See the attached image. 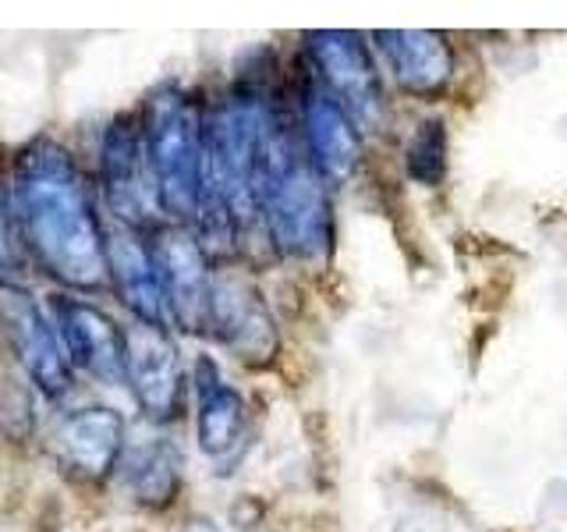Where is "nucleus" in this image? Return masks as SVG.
Returning a JSON list of instances; mask_svg holds the SVG:
<instances>
[{
    "mask_svg": "<svg viewBox=\"0 0 567 532\" xmlns=\"http://www.w3.org/2000/svg\"><path fill=\"white\" fill-rule=\"evenodd\" d=\"M11 209L25 253L64 288L96 291L106 280V227L85 174L61 142L32 139L14 160Z\"/></svg>",
    "mask_w": 567,
    "mask_h": 532,
    "instance_id": "f257e3e1",
    "label": "nucleus"
},
{
    "mask_svg": "<svg viewBox=\"0 0 567 532\" xmlns=\"http://www.w3.org/2000/svg\"><path fill=\"white\" fill-rule=\"evenodd\" d=\"M262 221L270 245L295 259H319L330 253L333 213L327 182L312 171L291 117L274 106L266 132L262 171Z\"/></svg>",
    "mask_w": 567,
    "mask_h": 532,
    "instance_id": "f03ea898",
    "label": "nucleus"
},
{
    "mask_svg": "<svg viewBox=\"0 0 567 532\" xmlns=\"http://www.w3.org/2000/svg\"><path fill=\"white\" fill-rule=\"evenodd\" d=\"M203 124L192 93L177 85H159L150 93L138 117L142 156H146V174L153 185L156 209H164L174 224L195 221L203 192Z\"/></svg>",
    "mask_w": 567,
    "mask_h": 532,
    "instance_id": "7ed1b4c3",
    "label": "nucleus"
},
{
    "mask_svg": "<svg viewBox=\"0 0 567 532\" xmlns=\"http://www.w3.org/2000/svg\"><path fill=\"white\" fill-rule=\"evenodd\" d=\"M153 263L167 301V319L185 334H209L213 263L195 231L182 224H156L150 231Z\"/></svg>",
    "mask_w": 567,
    "mask_h": 532,
    "instance_id": "20e7f679",
    "label": "nucleus"
},
{
    "mask_svg": "<svg viewBox=\"0 0 567 532\" xmlns=\"http://www.w3.org/2000/svg\"><path fill=\"white\" fill-rule=\"evenodd\" d=\"M306 50L316 75L323 79V89L344 106L348 117L362 129H377L383 117V85L362 35L344 29H319L306 35Z\"/></svg>",
    "mask_w": 567,
    "mask_h": 532,
    "instance_id": "39448f33",
    "label": "nucleus"
},
{
    "mask_svg": "<svg viewBox=\"0 0 567 532\" xmlns=\"http://www.w3.org/2000/svg\"><path fill=\"white\" fill-rule=\"evenodd\" d=\"M124 383L150 419H177L185 405V372L177 345L164 327L135 324L124 330Z\"/></svg>",
    "mask_w": 567,
    "mask_h": 532,
    "instance_id": "423d86ee",
    "label": "nucleus"
},
{
    "mask_svg": "<svg viewBox=\"0 0 567 532\" xmlns=\"http://www.w3.org/2000/svg\"><path fill=\"white\" fill-rule=\"evenodd\" d=\"M58 469L75 483H103L124 454V416L111 405H85L68 412L50 433Z\"/></svg>",
    "mask_w": 567,
    "mask_h": 532,
    "instance_id": "0eeeda50",
    "label": "nucleus"
},
{
    "mask_svg": "<svg viewBox=\"0 0 567 532\" xmlns=\"http://www.w3.org/2000/svg\"><path fill=\"white\" fill-rule=\"evenodd\" d=\"M100 174H103V195L114 217L132 227H156L153 224V185L146 174V156H142V135H138V117L117 114L106 124L103 142H100Z\"/></svg>",
    "mask_w": 567,
    "mask_h": 532,
    "instance_id": "6e6552de",
    "label": "nucleus"
},
{
    "mask_svg": "<svg viewBox=\"0 0 567 532\" xmlns=\"http://www.w3.org/2000/svg\"><path fill=\"white\" fill-rule=\"evenodd\" d=\"M53 327L68 355V366L89 372L100 383H124V330L100 306L85 298H53Z\"/></svg>",
    "mask_w": 567,
    "mask_h": 532,
    "instance_id": "1a4fd4ad",
    "label": "nucleus"
},
{
    "mask_svg": "<svg viewBox=\"0 0 567 532\" xmlns=\"http://www.w3.org/2000/svg\"><path fill=\"white\" fill-rule=\"evenodd\" d=\"M0 324L8 330L14 359L22 362L29 380L43 390L47 398H61L71 387V366L58 341V330L35 306L25 288H4L0 295Z\"/></svg>",
    "mask_w": 567,
    "mask_h": 532,
    "instance_id": "9d476101",
    "label": "nucleus"
},
{
    "mask_svg": "<svg viewBox=\"0 0 567 532\" xmlns=\"http://www.w3.org/2000/svg\"><path fill=\"white\" fill-rule=\"evenodd\" d=\"M209 334L238 355L241 362L262 366L277 351V324L259 291L235 274H213Z\"/></svg>",
    "mask_w": 567,
    "mask_h": 532,
    "instance_id": "9b49d317",
    "label": "nucleus"
},
{
    "mask_svg": "<svg viewBox=\"0 0 567 532\" xmlns=\"http://www.w3.org/2000/svg\"><path fill=\"white\" fill-rule=\"evenodd\" d=\"M301 135L306 156L323 182H348L362 164V135L359 124L337 103L323 85H306L301 96Z\"/></svg>",
    "mask_w": 567,
    "mask_h": 532,
    "instance_id": "f8f14e48",
    "label": "nucleus"
},
{
    "mask_svg": "<svg viewBox=\"0 0 567 532\" xmlns=\"http://www.w3.org/2000/svg\"><path fill=\"white\" fill-rule=\"evenodd\" d=\"M106 280L114 284L117 298L132 309L135 324L167 330V301L146 235H138V231L124 224L106 231Z\"/></svg>",
    "mask_w": 567,
    "mask_h": 532,
    "instance_id": "ddd939ff",
    "label": "nucleus"
},
{
    "mask_svg": "<svg viewBox=\"0 0 567 532\" xmlns=\"http://www.w3.org/2000/svg\"><path fill=\"white\" fill-rule=\"evenodd\" d=\"M377 47L404 93L436 96L454 79V50L447 35L425 29H386L377 32Z\"/></svg>",
    "mask_w": 567,
    "mask_h": 532,
    "instance_id": "4468645a",
    "label": "nucleus"
},
{
    "mask_svg": "<svg viewBox=\"0 0 567 532\" xmlns=\"http://www.w3.org/2000/svg\"><path fill=\"white\" fill-rule=\"evenodd\" d=\"M195 383H199V422H195L199 448L213 461H220L241 448L248 405L241 390L220 380V369L209 359H199L195 366Z\"/></svg>",
    "mask_w": 567,
    "mask_h": 532,
    "instance_id": "2eb2a0df",
    "label": "nucleus"
},
{
    "mask_svg": "<svg viewBox=\"0 0 567 532\" xmlns=\"http://www.w3.org/2000/svg\"><path fill=\"white\" fill-rule=\"evenodd\" d=\"M117 475L124 493L138 508L164 511L182 493V454L171 440H146L124 451L117 461Z\"/></svg>",
    "mask_w": 567,
    "mask_h": 532,
    "instance_id": "dca6fc26",
    "label": "nucleus"
},
{
    "mask_svg": "<svg viewBox=\"0 0 567 532\" xmlns=\"http://www.w3.org/2000/svg\"><path fill=\"white\" fill-rule=\"evenodd\" d=\"M404 167L419 185L433 188L443 182V174H447V124H443L440 117L422 121L415 129V135L408 139Z\"/></svg>",
    "mask_w": 567,
    "mask_h": 532,
    "instance_id": "f3484780",
    "label": "nucleus"
},
{
    "mask_svg": "<svg viewBox=\"0 0 567 532\" xmlns=\"http://www.w3.org/2000/svg\"><path fill=\"white\" fill-rule=\"evenodd\" d=\"M29 274V253L18 235V221L11 209V192L0 185V288H22Z\"/></svg>",
    "mask_w": 567,
    "mask_h": 532,
    "instance_id": "a211bd4d",
    "label": "nucleus"
},
{
    "mask_svg": "<svg viewBox=\"0 0 567 532\" xmlns=\"http://www.w3.org/2000/svg\"><path fill=\"white\" fill-rule=\"evenodd\" d=\"M32 422H35V412H32L29 390L14 380H4V387H0V430L11 440H25L32 433Z\"/></svg>",
    "mask_w": 567,
    "mask_h": 532,
    "instance_id": "6ab92c4d",
    "label": "nucleus"
}]
</instances>
